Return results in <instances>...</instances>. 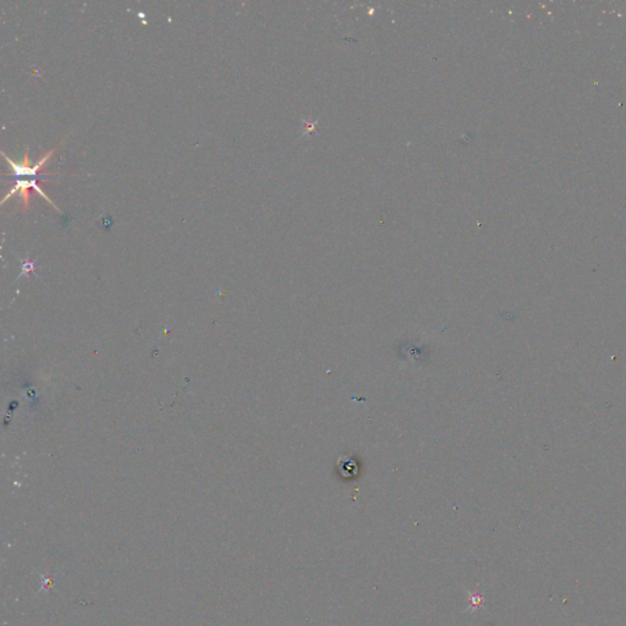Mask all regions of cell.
Returning <instances> with one entry per match:
<instances>
[{
  "label": "cell",
  "mask_w": 626,
  "mask_h": 626,
  "mask_svg": "<svg viewBox=\"0 0 626 626\" xmlns=\"http://www.w3.org/2000/svg\"><path fill=\"white\" fill-rule=\"evenodd\" d=\"M56 148L51 149V151L44 154V156H43V157L41 158L39 162L36 163L34 166H31L30 157H29V147H26L24 161H22V163H20V164L11 161L4 152H3V156H4L5 161L9 163V166L13 169L14 174L16 175L17 178L20 176V179H21V178H25V176H30V178L34 179V178L37 176V171H41V169L44 168L46 163L53 157V154L56 152Z\"/></svg>",
  "instance_id": "6da1fadb"
}]
</instances>
